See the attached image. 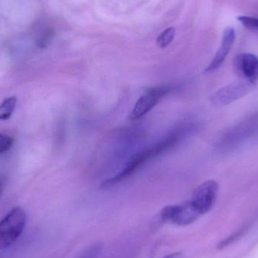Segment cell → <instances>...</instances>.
Wrapping results in <instances>:
<instances>
[{
    "label": "cell",
    "instance_id": "obj_9",
    "mask_svg": "<svg viewBox=\"0 0 258 258\" xmlns=\"http://www.w3.org/2000/svg\"><path fill=\"white\" fill-rule=\"evenodd\" d=\"M17 105V98L9 97L0 104V120H7L13 114Z\"/></svg>",
    "mask_w": 258,
    "mask_h": 258
},
{
    "label": "cell",
    "instance_id": "obj_11",
    "mask_svg": "<svg viewBox=\"0 0 258 258\" xmlns=\"http://www.w3.org/2000/svg\"><path fill=\"white\" fill-rule=\"evenodd\" d=\"M54 36V30L53 29H47L44 32L40 39L38 40L37 45L39 48H45L51 43V40Z\"/></svg>",
    "mask_w": 258,
    "mask_h": 258
},
{
    "label": "cell",
    "instance_id": "obj_1",
    "mask_svg": "<svg viewBox=\"0 0 258 258\" xmlns=\"http://www.w3.org/2000/svg\"><path fill=\"white\" fill-rule=\"evenodd\" d=\"M26 222L27 215L20 207L12 209L0 221V250L9 248L16 242L24 231Z\"/></svg>",
    "mask_w": 258,
    "mask_h": 258
},
{
    "label": "cell",
    "instance_id": "obj_4",
    "mask_svg": "<svg viewBox=\"0 0 258 258\" xmlns=\"http://www.w3.org/2000/svg\"><path fill=\"white\" fill-rule=\"evenodd\" d=\"M219 185L215 180H208L197 186L189 201L201 215L212 210L218 198Z\"/></svg>",
    "mask_w": 258,
    "mask_h": 258
},
{
    "label": "cell",
    "instance_id": "obj_13",
    "mask_svg": "<svg viewBox=\"0 0 258 258\" xmlns=\"http://www.w3.org/2000/svg\"><path fill=\"white\" fill-rule=\"evenodd\" d=\"M13 144V139L6 135L0 134V153L10 150Z\"/></svg>",
    "mask_w": 258,
    "mask_h": 258
},
{
    "label": "cell",
    "instance_id": "obj_15",
    "mask_svg": "<svg viewBox=\"0 0 258 258\" xmlns=\"http://www.w3.org/2000/svg\"><path fill=\"white\" fill-rule=\"evenodd\" d=\"M182 255L180 252H174L173 254H168V255L165 256V257L162 258H182Z\"/></svg>",
    "mask_w": 258,
    "mask_h": 258
},
{
    "label": "cell",
    "instance_id": "obj_7",
    "mask_svg": "<svg viewBox=\"0 0 258 258\" xmlns=\"http://www.w3.org/2000/svg\"><path fill=\"white\" fill-rule=\"evenodd\" d=\"M252 87L253 86L243 81L233 83L215 92L212 97V102L215 105H227L246 95Z\"/></svg>",
    "mask_w": 258,
    "mask_h": 258
},
{
    "label": "cell",
    "instance_id": "obj_14",
    "mask_svg": "<svg viewBox=\"0 0 258 258\" xmlns=\"http://www.w3.org/2000/svg\"><path fill=\"white\" fill-rule=\"evenodd\" d=\"M98 253H99V248L94 247V248H89L78 258H96L98 257Z\"/></svg>",
    "mask_w": 258,
    "mask_h": 258
},
{
    "label": "cell",
    "instance_id": "obj_3",
    "mask_svg": "<svg viewBox=\"0 0 258 258\" xmlns=\"http://www.w3.org/2000/svg\"><path fill=\"white\" fill-rule=\"evenodd\" d=\"M201 216L189 200L179 205L168 206L162 209L160 218L163 222L175 225L187 226L195 222Z\"/></svg>",
    "mask_w": 258,
    "mask_h": 258
},
{
    "label": "cell",
    "instance_id": "obj_2",
    "mask_svg": "<svg viewBox=\"0 0 258 258\" xmlns=\"http://www.w3.org/2000/svg\"><path fill=\"white\" fill-rule=\"evenodd\" d=\"M166 151V147L162 144V141H160L151 148L146 149V150L136 153L135 156L131 158V159H129L128 162L125 165L124 169L122 170L119 174H116L114 177L108 179V180L102 183L101 188L107 189V188L115 186L119 182L130 177L137 170L139 169L143 165H144L147 161L150 160L152 158L159 156V155Z\"/></svg>",
    "mask_w": 258,
    "mask_h": 258
},
{
    "label": "cell",
    "instance_id": "obj_10",
    "mask_svg": "<svg viewBox=\"0 0 258 258\" xmlns=\"http://www.w3.org/2000/svg\"><path fill=\"white\" fill-rule=\"evenodd\" d=\"M175 35V28L173 27H168L166 30H164L157 38L158 46L161 48H166L172 42L173 39Z\"/></svg>",
    "mask_w": 258,
    "mask_h": 258
},
{
    "label": "cell",
    "instance_id": "obj_5",
    "mask_svg": "<svg viewBox=\"0 0 258 258\" xmlns=\"http://www.w3.org/2000/svg\"><path fill=\"white\" fill-rule=\"evenodd\" d=\"M171 89L172 87L169 86H159L149 89L145 95L141 96L134 106L129 116L131 120H138L144 117L156 107L161 98L171 92Z\"/></svg>",
    "mask_w": 258,
    "mask_h": 258
},
{
    "label": "cell",
    "instance_id": "obj_8",
    "mask_svg": "<svg viewBox=\"0 0 258 258\" xmlns=\"http://www.w3.org/2000/svg\"><path fill=\"white\" fill-rule=\"evenodd\" d=\"M236 40V30L233 27H227L223 34L222 41L215 57L206 69V72H212L218 69L227 58Z\"/></svg>",
    "mask_w": 258,
    "mask_h": 258
},
{
    "label": "cell",
    "instance_id": "obj_6",
    "mask_svg": "<svg viewBox=\"0 0 258 258\" xmlns=\"http://www.w3.org/2000/svg\"><path fill=\"white\" fill-rule=\"evenodd\" d=\"M234 70L241 81L251 86L258 83V57L251 53L238 54L233 62Z\"/></svg>",
    "mask_w": 258,
    "mask_h": 258
},
{
    "label": "cell",
    "instance_id": "obj_12",
    "mask_svg": "<svg viewBox=\"0 0 258 258\" xmlns=\"http://www.w3.org/2000/svg\"><path fill=\"white\" fill-rule=\"evenodd\" d=\"M237 20L241 23V24H242V25L244 26V27H246V28L258 30L257 18L242 15V16L238 17Z\"/></svg>",
    "mask_w": 258,
    "mask_h": 258
}]
</instances>
